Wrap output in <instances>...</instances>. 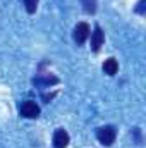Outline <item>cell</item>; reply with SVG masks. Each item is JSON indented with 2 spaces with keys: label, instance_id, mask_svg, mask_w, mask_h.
Instances as JSON below:
<instances>
[{
  "label": "cell",
  "instance_id": "11",
  "mask_svg": "<svg viewBox=\"0 0 146 148\" xmlns=\"http://www.w3.org/2000/svg\"><path fill=\"white\" fill-rule=\"evenodd\" d=\"M145 3H146V0H139V3L136 7V12L138 14H145Z\"/></svg>",
  "mask_w": 146,
  "mask_h": 148
},
{
  "label": "cell",
  "instance_id": "9",
  "mask_svg": "<svg viewBox=\"0 0 146 148\" xmlns=\"http://www.w3.org/2000/svg\"><path fill=\"white\" fill-rule=\"evenodd\" d=\"M24 2V7L29 14H35L36 12V7H38V0H23Z\"/></svg>",
  "mask_w": 146,
  "mask_h": 148
},
{
  "label": "cell",
  "instance_id": "3",
  "mask_svg": "<svg viewBox=\"0 0 146 148\" xmlns=\"http://www.w3.org/2000/svg\"><path fill=\"white\" fill-rule=\"evenodd\" d=\"M21 115L23 117H26V119H36L38 115H40V107L36 105V102H33V100H26L23 105H21Z\"/></svg>",
  "mask_w": 146,
  "mask_h": 148
},
{
  "label": "cell",
  "instance_id": "8",
  "mask_svg": "<svg viewBox=\"0 0 146 148\" xmlns=\"http://www.w3.org/2000/svg\"><path fill=\"white\" fill-rule=\"evenodd\" d=\"M81 5L86 14H95L96 12V0H81Z\"/></svg>",
  "mask_w": 146,
  "mask_h": 148
},
{
  "label": "cell",
  "instance_id": "4",
  "mask_svg": "<svg viewBox=\"0 0 146 148\" xmlns=\"http://www.w3.org/2000/svg\"><path fill=\"white\" fill-rule=\"evenodd\" d=\"M89 35H91V50H93V52H98V50L102 48L103 41H105V35H103L102 28H100V26H95L93 33H89Z\"/></svg>",
  "mask_w": 146,
  "mask_h": 148
},
{
  "label": "cell",
  "instance_id": "5",
  "mask_svg": "<svg viewBox=\"0 0 146 148\" xmlns=\"http://www.w3.org/2000/svg\"><path fill=\"white\" fill-rule=\"evenodd\" d=\"M69 145V134L65 129H57L53 133V147L55 148H65Z\"/></svg>",
  "mask_w": 146,
  "mask_h": 148
},
{
  "label": "cell",
  "instance_id": "7",
  "mask_svg": "<svg viewBox=\"0 0 146 148\" xmlns=\"http://www.w3.org/2000/svg\"><path fill=\"white\" fill-rule=\"evenodd\" d=\"M119 71V64H117V60L113 59V57H110L105 60V64H103V73L108 74V76H115Z\"/></svg>",
  "mask_w": 146,
  "mask_h": 148
},
{
  "label": "cell",
  "instance_id": "10",
  "mask_svg": "<svg viewBox=\"0 0 146 148\" xmlns=\"http://www.w3.org/2000/svg\"><path fill=\"white\" fill-rule=\"evenodd\" d=\"M132 133H134V136H136V143L141 145V129H139V127H134Z\"/></svg>",
  "mask_w": 146,
  "mask_h": 148
},
{
  "label": "cell",
  "instance_id": "1",
  "mask_svg": "<svg viewBox=\"0 0 146 148\" xmlns=\"http://www.w3.org/2000/svg\"><path fill=\"white\" fill-rule=\"evenodd\" d=\"M96 138H98V141H100L102 145H105V147L113 145V141H115V138H117V129H115V126H102V127H98Z\"/></svg>",
  "mask_w": 146,
  "mask_h": 148
},
{
  "label": "cell",
  "instance_id": "6",
  "mask_svg": "<svg viewBox=\"0 0 146 148\" xmlns=\"http://www.w3.org/2000/svg\"><path fill=\"white\" fill-rule=\"evenodd\" d=\"M57 83H59V77H55V76H38L33 79V84L38 88H46V86H52Z\"/></svg>",
  "mask_w": 146,
  "mask_h": 148
},
{
  "label": "cell",
  "instance_id": "2",
  "mask_svg": "<svg viewBox=\"0 0 146 148\" xmlns=\"http://www.w3.org/2000/svg\"><path fill=\"white\" fill-rule=\"evenodd\" d=\"M89 33H91V29H89V26L86 24V23H77L76 24V28H74V41L77 43V45H83L88 38H89Z\"/></svg>",
  "mask_w": 146,
  "mask_h": 148
}]
</instances>
